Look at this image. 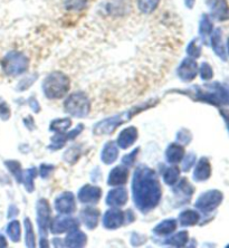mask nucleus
Returning <instances> with one entry per match:
<instances>
[{"instance_id":"1","label":"nucleus","mask_w":229,"mask_h":248,"mask_svg":"<svg viewBox=\"0 0 229 248\" xmlns=\"http://www.w3.org/2000/svg\"><path fill=\"white\" fill-rule=\"evenodd\" d=\"M132 193L136 206L148 213L158 205L161 198V187L155 172L150 168H137L133 176Z\"/></svg>"},{"instance_id":"2","label":"nucleus","mask_w":229,"mask_h":248,"mask_svg":"<svg viewBox=\"0 0 229 248\" xmlns=\"http://www.w3.org/2000/svg\"><path fill=\"white\" fill-rule=\"evenodd\" d=\"M194 98L216 105H229V91L219 83L208 84L205 87H196Z\"/></svg>"},{"instance_id":"3","label":"nucleus","mask_w":229,"mask_h":248,"mask_svg":"<svg viewBox=\"0 0 229 248\" xmlns=\"http://www.w3.org/2000/svg\"><path fill=\"white\" fill-rule=\"evenodd\" d=\"M70 78L61 72L50 73L43 82V91L49 100L61 98L70 91Z\"/></svg>"},{"instance_id":"4","label":"nucleus","mask_w":229,"mask_h":248,"mask_svg":"<svg viewBox=\"0 0 229 248\" xmlns=\"http://www.w3.org/2000/svg\"><path fill=\"white\" fill-rule=\"evenodd\" d=\"M154 103H147L143 104L142 107H137L130 110L128 112L122 113V114H118L113 116V118L104 120V121H101L99 124H96L95 127H94V134L96 136H104V134H111L116 130V127H119L121 124H123L126 121H129L130 119H132L134 115L137 114V113L145 110V108L153 107Z\"/></svg>"},{"instance_id":"5","label":"nucleus","mask_w":229,"mask_h":248,"mask_svg":"<svg viewBox=\"0 0 229 248\" xmlns=\"http://www.w3.org/2000/svg\"><path fill=\"white\" fill-rule=\"evenodd\" d=\"M28 65V58L23 53L16 52V50L9 52L1 61L2 71L8 76H18L24 74L27 71Z\"/></svg>"},{"instance_id":"6","label":"nucleus","mask_w":229,"mask_h":248,"mask_svg":"<svg viewBox=\"0 0 229 248\" xmlns=\"http://www.w3.org/2000/svg\"><path fill=\"white\" fill-rule=\"evenodd\" d=\"M65 111L75 118H85L90 113L91 103L84 92H75L64 103Z\"/></svg>"},{"instance_id":"7","label":"nucleus","mask_w":229,"mask_h":248,"mask_svg":"<svg viewBox=\"0 0 229 248\" xmlns=\"http://www.w3.org/2000/svg\"><path fill=\"white\" fill-rule=\"evenodd\" d=\"M224 195L219 190H209L199 197L195 206L197 209L202 211L203 214L213 213L216 210L221 202H223Z\"/></svg>"},{"instance_id":"8","label":"nucleus","mask_w":229,"mask_h":248,"mask_svg":"<svg viewBox=\"0 0 229 248\" xmlns=\"http://www.w3.org/2000/svg\"><path fill=\"white\" fill-rule=\"evenodd\" d=\"M50 216H52V213H50L48 202L45 199H41L37 202V221L42 237H46L47 228L49 227L50 221H52Z\"/></svg>"},{"instance_id":"9","label":"nucleus","mask_w":229,"mask_h":248,"mask_svg":"<svg viewBox=\"0 0 229 248\" xmlns=\"http://www.w3.org/2000/svg\"><path fill=\"white\" fill-rule=\"evenodd\" d=\"M210 15L218 21L229 20V5L227 0H207Z\"/></svg>"},{"instance_id":"10","label":"nucleus","mask_w":229,"mask_h":248,"mask_svg":"<svg viewBox=\"0 0 229 248\" xmlns=\"http://www.w3.org/2000/svg\"><path fill=\"white\" fill-rule=\"evenodd\" d=\"M49 226L53 234H61L64 232L77 229L79 222L72 217H56L50 221Z\"/></svg>"},{"instance_id":"11","label":"nucleus","mask_w":229,"mask_h":248,"mask_svg":"<svg viewBox=\"0 0 229 248\" xmlns=\"http://www.w3.org/2000/svg\"><path fill=\"white\" fill-rule=\"evenodd\" d=\"M198 74V65L194 58L188 57L183 61L180 66L178 67V76L183 82H191Z\"/></svg>"},{"instance_id":"12","label":"nucleus","mask_w":229,"mask_h":248,"mask_svg":"<svg viewBox=\"0 0 229 248\" xmlns=\"http://www.w3.org/2000/svg\"><path fill=\"white\" fill-rule=\"evenodd\" d=\"M55 208L61 214H72L76 209L74 196L72 192H63L55 200Z\"/></svg>"},{"instance_id":"13","label":"nucleus","mask_w":229,"mask_h":248,"mask_svg":"<svg viewBox=\"0 0 229 248\" xmlns=\"http://www.w3.org/2000/svg\"><path fill=\"white\" fill-rule=\"evenodd\" d=\"M124 218L125 216L124 214H123V211L115 209V208H112V209L107 210L104 215V227H107L108 229H116L121 227L123 222H124Z\"/></svg>"},{"instance_id":"14","label":"nucleus","mask_w":229,"mask_h":248,"mask_svg":"<svg viewBox=\"0 0 229 248\" xmlns=\"http://www.w3.org/2000/svg\"><path fill=\"white\" fill-rule=\"evenodd\" d=\"M101 196V189L91 185L84 186L78 192V199L83 203H96L100 200Z\"/></svg>"},{"instance_id":"15","label":"nucleus","mask_w":229,"mask_h":248,"mask_svg":"<svg viewBox=\"0 0 229 248\" xmlns=\"http://www.w3.org/2000/svg\"><path fill=\"white\" fill-rule=\"evenodd\" d=\"M126 202H128V192L122 188L113 189L108 192L107 197V203L111 207H121L125 205Z\"/></svg>"},{"instance_id":"16","label":"nucleus","mask_w":229,"mask_h":248,"mask_svg":"<svg viewBox=\"0 0 229 248\" xmlns=\"http://www.w3.org/2000/svg\"><path fill=\"white\" fill-rule=\"evenodd\" d=\"M212 46L214 52L216 53V55L221 58L223 61L227 60L226 56V48H225L224 43H223V31L220 28L215 29V31L212 32Z\"/></svg>"},{"instance_id":"17","label":"nucleus","mask_w":229,"mask_h":248,"mask_svg":"<svg viewBox=\"0 0 229 248\" xmlns=\"http://www.w3.org/2000/svg\"><path fill=\"white\" fill-rule=\"evenodd\" d=\"M210 176H212V166H210L209 160L207 158H201L195 169L194 179L196 181H205L209 179Z\"/></svg>"},{"instance_id":"18","label":"nucleus","mask_w":229,"mask_h":248,"mask_svg":"<svg viewBox=\"0 0 229 248\" xmlns=\"http://www.w3.org/2000/svg\"><path fill=\"white\" fill-rule=\"evenodd\" d=\"M128 177H129L128 169L123 166H119L111 171L110 176H108L107 184L110 186L124 185L126 180H128Z\"/></svg>"},{"instance_id":"19","label":"nucleus","mask_w":229,"mask_h":248,"mask_svg":"<svg viewBox=\"0 0 229 248\" xmlns=\"http://www.w3.org/2000/svg\"><path fill=\"white\" fill-rule=\"evenodd\" d=\"M137 130L134 126L131 127H126L120 134V137L118 139V144L120 145V148L122 149H128L131 147L134 142L137 141Z\"/></svg>"},{"instance_id":"20","label":"nucleus","mask_w":229,"mask_h":248,"mask_svg":"<svg viewBox=\"0 0 229 248\" xmlns=\"http://www.w3.org/2000/svg\"><path fill=\"white\" fill-rule=\"evenodd\" d=\"M100 211L93 207H87L81 213V218L87 228L94 229L97 226L99 221Z\"/></svg>"},{"instance_id":"21","label":"nucleus","mask_w":229,"mask_h":248,"mask_svg":"<svg viewBox=\"0 0 229 248\" xmlns=\"http://www.w3.org/2000/svg\"><path fill=\"white\" fill-rule=\"evenodd\" d=\"M87 238L84 232H78L77 229H73L70 234L67 235L65 243L67 247H83L85 246Z\"/></svg>"},{"instance_id":"22","label":"nucleus","mask_w":229,"mask_h":248,"mask_svg":"<svg viewBox=\"0 0 229 248\" xmlns=\"http://www.w3.org/2000/svg\"><path fill=\"white\" fill-rule=\"evenodd\" d=\"M183 155L184 149L179 144H170L166 151V158L168 162L172 163V165L180 162L183 158Z\"/></svg>"},{"instance_id":"23","label":"nucleus","mask_w":229,"mask_h":248,"mask_svg":"<svg viewBox=\"0 0 229 248\" xmlns=\"http://www.w3.org/2000/svg\"><path fill=\"white\" fill-rule=\"evenodd\" d=\"M119 155V150L116 148V144L114 142H107L105 145L103 151H102V161L107 165H111L113 163Z\"/></svg>"},{"instance_id":"24","label":"nucleus","mask_w":229,"mask_h":248,"mask_svg":"<svg viewBox=\"0 0 229 248\" xmlns=\"http://www.w3.org/2000/svg\"><path fill=\"white\" fill-rule=\"evenodd\" d=\"M177 229V220L174 219H167L163 220L153 229V232L155 234H158L160 236H167L169 234H171Z\"/></svg>"},{"instance_id":"25","label":"nucleus","mask_w":229,"mask_h":248,"mask_svg":"<svg viewBox=\"0 0 229 248\" xmlns=\"http://www.w3.org/2000/svg\"><path fill=\"white\" fill-rule=\"evenodd\" d=\"M180 224L183 226H194L198 224L199 219H200V216L197 211L195 210H184L183 213L180 214L179 216Z\"/></svg>"},{"instance_id":"26","label":"nucleus","mask_w":229,"mask_h":248,"mask_svg":"<svg viewBox=\"0 0 229 248\" xmlns=\"http://www.w3.org/2000/svg\"><path fill=\"white\" fill-rule=\"evenodd\" d=\"M214 25L210 20V17L208 15H202L200 24H199V32H200L201 37L205 39L207 36H209L213 32Z\"/></svg>"},{"instance_id":"27","label":"nucleus","mask_w":229,"mask_h":248,"mask_svg":"<svg viewBox=\"0 0 229 248\" xmlns=\"http://www.w3.org/2000/svg\"><path fill=\"white\" fill-rule=\"evenodd\" d=\"M160 0H137V7L143 14H151L158 8Z\"/></svg>"},{"instance_id":"28","label":"nucleus","mask_w":229,"mask_h":248,"mask_svg":"<svg viewBox=\"0 0 229 248\" xmlns=\"http://www.w3.org/2000/svg\"><path fill=\"white\" fill-rule=\"evenodd\" d=\"M188 242V232H178L177 235H174L172 237L167 240V244L171 246H176V247H183L186 245Z\"/></svg>"},{"instance_id":"29","label":"nucleus","mask_w":229,"mask_h":248,"mask_svg":"<svg viewBox=\"0 0 229 248\" xmlns=\"http://www.w3.org/2000/svg\"><path fill=\"white\" fill-rule=\"evenodd\" d=\"M7 234H8L9 238L13 240V242L17 243L20 240V225H19V221L17 220H14L10 222L8 225V227H7Z\"/></svg>"},{"instance_id":"30","label":"nucleus","mask_w":229,"mask_h":248,"mask_svg":"<svg viewBox=\"0 0 229 248\" xmlns=\"http://www.w3.org/2000/svg\"><path fill=\"white\" fill-rule=\"evenodd\" d=\"M179 169L177 167H170L163 173V179H165L167 185L172 186L179 179Z\"/></svg>"},{"instance_id":"31","label":"nucleus","mask_w":229,"mask_h":248,"mask_svg":"<svg viewBox=\"0 0 229 248\" xmlns=\"http://www.w3.org/2000/svg\"><path fill=\"white\" fill-rule=\"evenodd\" d=\"M36 169L35 168H31L23 172V178H24V185L25 188L27 189L28 192H31L34 190V179L36 177Z\"/></svg>"},{"instance_id":"32","label":"nucleus","mask_w":229,"mask_h":248,"mask_svg":"<svg viewBox=\"0 0 229 248\" xmlns=\"http://www.w3.org/2000/svg\"><path fill=\"white\" fill-rule=\"evenodd\" d=\"M174 190H176L177 193H181V195L187 197V198H190L192 193L195 191V189L190 184H189V181L187 179H183L179 182V185L177 186V188L174 189Z\"/></svg>"},{"instance_id":"33","label":"nucleus","mask_w":229,"mask_h":248,"mask_svg":"<svg viewBox=\"0 0 229 248\" xmlns=\"http://www.w3.org/2000/svg\"><path fill=\"white\" fill-rule=\"evenodd\" d=\"M72 121L70 119H57L50 123V130L57 131V132L63 133L71 126Z\"/></svg>"},{"instance_id":"34","label":"nucleus","mask_w":229,"mask_h":248,"mask_svg":"<svg viewBox=\"0 0 229 248\" xmlns=\"http://www.w3.org/2000/svg\"><path fill=\"white\" fill-rule=\"evenodd\" d=\"M25 229H26V246L27 247H35V235H34V229H32L31 220L26 218L25 219Z\"/></svg>"},{"instance_id":"35","label":"nucleus","mask_w":229,"mask_h":248,"mask_svg":"<svg viewBox=\"0 0 229 248\" xmlns=\"http://www.w3.org/2000/svg\"><path fill=\"white\" fill-rule=\"evenodd\" d=\"M6 167L8 168L10 172L14 174L18 182L23 181V172H21L20 163L17 161H6Z\"/></svg>"},{"instance_id":"36","label":"nucleus","mask_w":229,"mask_h":248,"mask_svg":"<svg viewBox=\"0 0 229 248\" xmlns=\"http://www.w3.org/2000/svg\"><path fill=\"white\" fill-rule=\"evenodd\" d=\"M187 54L192 58H198L201 55V46L198 39H194L187 47Z\"/></svg>"},{"instance_id":"37","label":"nucleus","mask_w":229,"mask_h":248,"mask_svg":"<svg viewBox=\"0 0 229 248\" xmlns=\"http://www.w3.org/2000/svg\"><path fill=\"white\" fill-rule=\"evenodd\" d=\"M67 141V137L66 136H63V134L58 132V134L56 136H54L52 138V148L53 150H57V149H61V147H64L65 142Z\"/></svg>"},{"instance_id":"38","label":"nucleus","mask_w":229,"mask_h":248,"mask_svg":"<svg viewBox=\"0 0 229 248\" xmlns=\"http://www.w3.org/2000/svg\"><path fill=\"white\" fill-rule=\"evenodd\" d=\"M200 76L203 81H209L213 78L214 71L208 63H202L200 66Z\"/></svg>"},{"instance_id":"39","label":"nucleus","mask_w":229,"mask_h":248,"mask_svg":"<svg viewBox=\"0 0 229 248\" xmlns=\"http://www.w3.org/2000/svg\"><path fill=\"white\" fill-rule=\"evenodd\" d=\"M10 118L9 107L2 98H0V119L8 120Z\"/></svg>"},{"instance_id":"40","label":"nucleus","mask_w":229,"mask_h":248,"mask_svg":"<svg viewBox=\"0 0 229 248\" xmlns=\"http://www.w3.org/2000/svg\"><path fill=\"white\" fill-rule=\"evenodd\" d=\"M139 151H140V149L137 148V149H136V150H134L133 152L129 153L128 155L123 156V159H122V162L124 163L125 166H132L133 163H134V161H136V159H137V153H139Z\"/></svg>"},{"instance_id":"41","label":"nucleus","mask_w":229,"mask_h":248,"mask_svg":"<svg viewBox=\"0 0 229 248\" xmlns=\"http://www.w3.org/2000/svg\"><path fill=\"white\" fill-rule=\"evenodd\" d=\"M195 162H196V155H192V153H189L183 161V171L190 170V168L195 165Z\"/></svg>"},{"instance_id":"42","label":"nucleus","mask_w":229,"mask_h":248,"mask_svg":"<svg viewBox=\"0 0 229 248\" xmlns=\"http://www.w3.org/2000/svg\"><path fill=\"white\" fill-rule=\"evenodd\" d=\"M178 140H179L181 143L183 144H188L189 142L191 141V134L189 131L187 130H181L179 131V133H178Z\"/></svg>"},{"instance_id":"43","label":"nucleus","mask_w":229,"mask_h":248,"mask_svg":"<svg viewBox=\"0 0 229 248\" xmlns=\"http://www.w3.org/2000/svg\"><path fill=\"white\" fill-rule=\"evenodd\" d=\"M54 168L52 166H48V165H42L41 166V176L42 178H47L52 172Z\"/></svg>"},{"instance_id":"44","label":"nucleus","mask_w":229,"mask_h":248,"mask_svg":"<svg viewBox=\"0 0 229 248\" xmlns=\"http://www.w3.org/2000/svg\"><path fill=\"white\" fill-rule=\"evenodd\" d=\"M83 130V125L81 124V125L79 126H77L76 127L75 130H73L72 132H70L68 134H66V137H67V140H70V139H75L76 137L78 136L79 133H81V131Z\"/></svg>"},{"instance_id":"45","label":"nucleus","mask_w":229,"mask_h":248,"mask_svg":"<svg viewBox=\"0 0 229 248\" xmlns=\"http://www.w3.org/2000/svg\"><path fill=\"white\" fill-rule=\"evenodd\" d=\"M220 113H221V115L224 116V119H225V121H226V123H227V126H228V131H229V111H225V110H221L220 111Z\"/></svg>"},{"instance_id":"46","label":"nucleus","mask_w":229,"mask_h":248,"mask_svg":"<svg viewBox=\"0 0 229 248\" xmlns=\"http://www.w3.org/2000/svg\"><path fill=\"white\" fill-rule=\"evenodd\" d=\"M31 107L32 108H35L36 112H39V110H41V108H39V105H38L37 101H36V100H34V102L31 101Z\"/></svg>"},{"instance_id":"47","label":"nucleus","mask_w":229,"mask_h":248,"mask_svg":"<svg viewBox=\"0 0 229 248\" xmlns=\"http://www.w3.org/2000/svg\"><path fill=\"white\" fill-rule=\"evenodd\" d=\"M7 245L8 244H7L6 238L2 235H0V247H7Z\"/></svg>"},{"instance_id":"48","label":"nucleus","mask_w":229,"mask_h":248,"mask_svg":"<svg viewBox=\"0 0 229 248\" xmlns=\"http://www.w3.org/2000/svg\"><path fill=\"white\" fill-rule=\"evenodd\" d=\"M195 1L196 0H184V3H186V6L188 7V8L191 9L195 5Z\"/></svg>"},{"instance_id":"49","label":"nucleus","mask_w":229,"mask_h":248,"mask_svg":"<svg viewBox=\"0 0 229 248\" xmlns=\"http://www.w3.org/2000/svg\"><path fill=\"white\" fill-rule=\"evenodd\" d=\"M227 47H228V54H229V38H228V41H227Z\"/></svg>"},{"instance_id":"50","label":"nucleus","mask_w":229,"mask_h":248,"mask_svg":"<svg viewBox=\"0 0 229 248\" xmlns=\"http://www.w3.org/2000/svg\"><path fill=\"white\" fill-rule=\"evenodd\" d=\"M227 248H229V245H227Z\"/></svg>"}]
</instances>
